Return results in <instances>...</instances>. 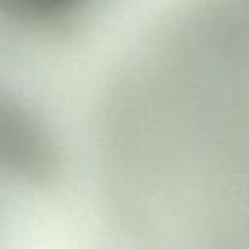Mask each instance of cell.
I'll return each mask as SVG.
<instances>
[{
  "label": "cell",
  "mask_w": 249,
  "mask_h": 249,
  "mask_svg": "<svg viewBox=\"0 0 249 249\" xmlns=\"http://www.w3.org/2000/svg\"><path fill=\"white\" fill-rule=\"evenodd\" d=\"M95 0H0L2 14L27 25H54L82 14Z\"/></svg>",
  "instance_id": "1"
}]
</instances>
